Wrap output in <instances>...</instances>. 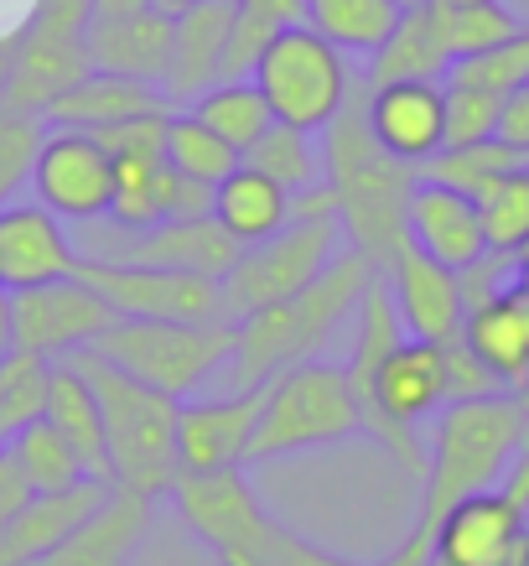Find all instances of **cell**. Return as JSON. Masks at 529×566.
Masks as SVG:
<instances>
[{
    "mask_svg": "<svg viewBox=\"0 0 529 566\" xmlns=\"http://www.w3.org/2000/svg\"><path fill=\"white\" fill-rule=\"evenodd\" d=\"M374 275V260H363L359 250H338V260L311 281L307 292H296L290 302H275L255 317H240L234 323V354H229V369H223L229 390H260L290 364L322 359L332 333L359 312Z\"/></svg>",
    "mask_w": 529,
    "mask_h": 566,
    "instance_id": "cell-1",
    "label": "cell"
},
{
    "mask_svg": "<svg viewBox=\"0 0 529 566\" xmlns=\"http://www.w3.org/2000/svg\"><path fill=\"white\" fill-rule=\"evenodd\" d=\"M322 167H327V192L338 203L342 240L384 271L410 244L405 203L421 172L405 167V161H394V156H384L379 140L369 136V120H363V78L353 88V99L342 104V115L322 130Z\"/></svg>",
    "mask_w": 529,
    "mask_h": 566,
    "instance_id": "cell-2",
    "label": "cell"
},
{
    "mask_svg": "<svg viewBox=\"0 0 529 566\" xmlns=\"http://www.w3.org/2000/svg\"><path fill=\"white\" fill-rule=\"evenodd\" d=\"M529 400L525 395H483V400H452L436 416L421 473V504H415V541H431L436 520L467 494L498 489L509 473L514 452L525 447Z\"/></svg>",
    "mask_w": 529,
    "mask_h": 566,
    "instance_id": "cell-3",
    "label": "cell"
},
{
    "mask_svg": "<svg viewBox=\"0 0 529 566\" xmlns=\"http://www.w3.org/2000/svg\"><path fill=\"white\" fill-rule=\"evenodd\" d=\"M73 364L84 369L94 395H99L104 442H109V483L161 499L171 489V479L182 473L177 468V411H182V400L130 379L125 369L99 359L94 348L78 354Z\"/></svg>",
    "mask_w": 529,
    "mask_h": 566,
    "instance_id": "cell-4",
    "label": "cell"
},
{
    "mask_svg": "<svg viewBox=\"0 0 529 566\" xmlns=\"http://www.w3.org/2000/svg\"><path fill=\"white\" fill-rule=\"evenodd\" d=\"M363 431V411L353 400L348 369L332 359L290 364L271 385H260V427L250 442L244 468L281 463L296 452H317V447L348 442Z\"/></svg>",
    "mask_w": 529,
    "mask_h": 566,
    "instance_id": "cell-5",
    "label": "cell"
},
{
    "mask_svg": "<svg viewBox=\"0 0 529 566\" xmlns=\"http://www.w3.org/2000/svg\"><path fill=\"white\" fill-rule=\"evenodd\" d=\"M99 359L125 369L130 379L171 395V400H192L208 379H219L234 354V323L213 317V323H140V317H115V327L94 344Z\"/></svg>",
    "mask_w": 529,
    "mask_h": 566,
    "instance_id": "cell-6",
    "label": "cell"
},
{
    "mask_svg": "<svg viewBox=\"0 0 529 566\" xmlns=\"http://www.w3.org/2000/svg\"><path fill=\"white\" fill-rule=\"evenodd\" d=\"M255 88L271 104L275 125H290V130H307V136H322L327 125L342 115V104L353 99V69L327 36H317L307 21H290L271 36V48L260 52L255 63Z\"/></svg>",
    "mask_w": 529,
    "mask_h": 566,
    "instance_id": "cell-7",
    "label": "cell"
},
{
    "mask_svg": "<svg viewBox=\"0 0 529 566\" xmlns=\"http://www.w3.org/2000/svg\"><path fill=\"white\" fill-rule=\"evenodd\" d=\"M338 244H342L338 213H317V219H290L275 240L240 250V260L219 281L223 317L240 323V317H255V312L275 307V302H290L296 292H307L311 281L338 260Z\"/></svg>",
    "mask_w": 529,
    "mask_h": 566,
    "instance_id": "cell-8",
    "label": "cell"
},
{
    "mask_svg": "<svg viewBox=\"0 0 529 566\" xmlns=\"http://www.w3.org/2000/svg\"><path fill=\"white\" fill-rule=\"evenodd\" d=\"M78 281L88 292H99L115 317H140V323H213V317H223L219 281H208V275L84 255Z\"/></svg>",
    "mask_w": 529,
    "mask_h": 566,
    "instance_id": "cell-9",
    "label": "cell"
},
{
    "mask_svg": "<svg viewBox=\"0 0 529 566\" xmlns=\"http://www.w3.org/2000/svg\"><path fill=\"white\" fill-rule=\"evenodd\" d=\"M167 499H171V510H177V520L192 531V541H203L213 556H240V551L271 546L275 520L265 515V504L255 499L244 468L177 473Z\"/></svg>",
    "mask_w": 529,
    "mask_h": 566,
    "instance_id": "cell-10",
    "label": "cell"
},
{
    "mask_svg": "<svg viewBox=\"0 0 529 566\" xmlns=\"http://www.w3.org/2000/svg\"><path fill=\"white\" fill-rule=\"evenodd\" d=\"M32 198L63 223H99L115 203V161L88 130L47 125L32 167Z\"/></svg>",
    "mask_w": 529,
    "mask_h": 566,
    "instance_id": "cell-11",
    "label": "cell"
},
{
    "mask_svg": "<svg viewBox=\"0 0 529 566\" xmlns=\"http://www.w3.org/2000/svg\"><path fill=\"white\" fill-rule=\"evenodd\" d=\"M11 312H17V348L47 364L78 359V354H88L115 327L109 302L99 292H88L78 275L11 292Z\"/></svg>",
    "mask_w": 529,
    "mask_h": 566,
    "instance_id": "cell-12",
    "label": "cell"
},
{
    "mask_svg": "<svg viewBox=\"0 0 529 566\" xmlns=\"http://www.w3.org/2000/svg\"><path fill=\"white\" fill-rule=\"evenodd\" d=\"M363 120L379 151L421 172L431 156L446 151V84L442 78L363 84Z\"/></svg>",
    "mask_w": 529,
    "mask_h": 566,
    "instance_id": "cell-13",
    "label": "cell"
},
{
    "mask_svg": "<svg viewBox=\"0 0 529 566\" xmlns=\"http://www.w3.org/2000/svg\"><path fill=\"white\" fill-rule=\"evenodd\" d=\"M529 541V515L504 489L457 499L431 531V566H514Z\"/></svg>",
    "mask_w": 529,
    "mask_h": 566,
    "instance_id": "cell-14",
    "label": "cell"
},
{
    "mask_svg": "<svg viewBox=\"0 0 529 566\" xmlns=\"http://www.w3.org/2000/svg\"><path fill=\"white\" fill-rule=\"evenodd\" d=\"M255 427H260V390L192 395L177 411V468L182 473L244 468Z\"/></svg>",
    "mask_w": 529,
    "mask_h": 566,
    "instance_id": "cell-15",
    "label": "cell"
},
{
    "mask_svg": "<svg viewBox=\"0 0 529 566\" xmlns=\"http://www.w3.org/2000/svg\"><path fill=\"white\" fill-rule=\"evenodd\" d=\"M405 240L421 255L442 260L446 271H467L488 255V229H483L478 198L446 188L436 177H415L405 203Z\"/></svg>",
    "mask_w": 529,
    "mask_h": 566,
    "instance_id": "cell-16",
    "label": "cell"
},
{
    "mask_svg": "<svg viewBox=\"0 0 529 566\" xmlns=\"http://www.w3.org/2000/svg\"><path fill=\"white\" fill-rule=\"evenodd\" d=\"M78 244L57 213L36 203H0V286L6 292H27V286H47V281H68L78 275Z\"/></svg>",
    "mask_w": 529,
    "mask_h": 566,
    "instance_id": "cell-17",
    "label": "cell"
},
{
    "mask_svg": "<svg viewBox=\"0 0 529 566\" xmlns=\"http://www.w3.org/2000/svg\"><path fill=\"white\" fill-rule=\"evenodd\" d=\"M390 281L394 312L405 323L410 338H426V344H457L462 323H467V302H462V275L446 271L442 260L421 255L415 244H405L400 255L384 265Z\"/></svg>",
    "mask_w": 529,
    "mask_h": 566,
    "instance_id": "cell-18",
    "label": "cell"
},
{
    "mask_svg": "<svg viewBox=\"0 0 529 566\" xmlns=\"http://www.w3.org/2000/svg\"><path fill=\"white\" fill-rule=\"evenodd\" d=\"M156 525V499L125 483H109V494L88 510V520L63 541V546L42 556L36 566H130L136 551Z\"/></svg>",
    "mask_w": 529,
    "mask_h": 566,
    "instance_id": "cell-19",
    "label": "cell"
},
{
    "mask_svg": "<svg viewBox=\"0 0 529 566\" xmlns=\"http://www.w3.org/2000/svg\"><path fill=\"white\" fill-rule=\"evenodd\" d=\"M88 48L84 36H32L17 32V52H11V73L0 88V109L11 115H36L47 120V109L68 94L78 78H88Z\"/></svg>",
    "mask_w": 529,
    "mask_h": 566,
    "instance_id": "cell-20",
    "label": "cell"
},
{
    "mask_svg": "<svg viewBox=\"0 0 529 566\" xmlns=\"http://www.w3.org/2000/svg\"><path fill=\"white\" fill-rule=\"evenodd\" d=\"M234 0H203L182 17H171V63L161 78L171 109H188L203 88L223 78V52H229V32H234Z\"/></svg>",
    "mask_w": 529,
    "mask_h": 566,
    "instance_id": "cell-21",
    "label": "cell"
},
{
    "mask_svg": "<svg viewBox=\"0 0 529 566\" xmlns=\"http://www.w3.org/2000/svg\"><path fill=\"white\" fill-rule=\"evenodd\" d=\"M94 260H130V265H161V271H188V275H208V281H223L229 265L240 260V244L229 240L213 213L208 219H167L130 234L125 250L115 255H94Z\"/></svg>",
    "mask_w": 529,
    "mask_h": 566,
    "instance_id": "cell-22",
    "label": "cell"
},
{
    "mask_svg": "<svg viewBox=\"0 0 529 566\" xmlns=\"http://www.w3.org/2000/svg\"><path fill=\"white\" fill-rule=\"evenodd\" d=\"M462 344L488 364V375L509 395L529 390V286H519V275L467 312Z\"/></svg>",
    "mask_w": 529,
    "mask_h": 566,
    "instance_id": "cell-23",
    "label": "cell"
},
{
    "mask_svg": "<svg viewBox=\"0 0 529 566\" xmlns=\"http://www.w3.org/2000/svg\"><path fill=\"white\" fill-rule=\"evenodd\" d=\"M104 494H109L104 479H84L73 489H57V494H32V504L0 531V566H36L42 556H52Z\"/></svg>",
    "mask_w": 529,
    "mask_h": 566,
    "instance_id": "cell-24",
    "label": "cell"
},
{
    "mask_svg": "<svg viewBox=\"0 0 529 566\" xmlns=\"http://www.w3.org/2000/svg\"><path fill=\"white\" fill-rule=\"evenodd\" d=\"M84 48L94 73H120V78H140V84L161 88L171 63V17L140 11V17H125V21H94Z\"/></svg>",
    "mask_w": 529,
    "mask_h": 566,
    "instance_id": "cell-25",
    "label": "cell"
},
{
    "mask_svg": "<svg viewBox=\"0 0 529 566\" xmlns=\"http://www.w3.org/2000/svg\"><path fill=\"white\" fill-rule=\"evenodd\" d=\"M167 109L171 104L161 99V88L156 84L120 78V73H88V78H78V84L47 109V125L99 136V130H109V125L140 120V115H167Z\"/></svg>",
    "mask_w": 529,
    "mask_h": 566,
    "instance_id": "cell-26",
    "label": "cell"
},
{
    "mask_svg": "<svg viewBox=\"0 0 529 566\" xmlns=\"http://www.w3.org/2000/svg\"><path fill=\"white\" fill-rule=\"evenodd\" d=\"M63 442L73 447V458L84 463L88 479L109 483V442H104V411L99 395L88 385V375L73 359L52 364V385H47V416H42Z\"/></svg>",
    "mask_w": 529,
    "mask_h": 566,
    "instance_id": "cell-27",
    "label": "cell"
},
{
    "mask_svg": "<svg viewBox=\"0 0 529 566\" xmlns=\"http://www.w3.org/2000/svg\"><path fill=\"white\" fill-rule=\"evenodd\" d=\"M213 219L229 229V240L240 244V250H250V244L275 240L296 219V198L281 182H271L265 172L240 161V172H229L213 188Z\"/></svg>",
    "mask_w": 529,
    "mask_h": 566,
    "instance_id": "cell-28",
    "label": "cell"
},
{
    "mask_svg": "<svg viewBox=\"0 0 529 566\" xmlns=\"http://www.w3.org/2000/svg\"><path fill=\"white\" fill-rule=\"evenodd\" d=\"M394 0H301V21L317 36H327L342 57H374L400 27Z\"/></svg>",
    "mask_w": 529,
    "mask_h": 566,
    "instance_id": "cell-29",
    "label": "cell"
},
{
    "mask_svg": "<svg viewBox=\"0 0 529 566\" xmlns=\"http://www.w3.org/2000/svg\"><path fill=\"white\" fill-rule=\"evenodd\" d=\"M452 73V57H446L442 36H436V21H431V6L421 11H405L394 36L369 57V73L363 84H390V78H446Z\"/></svg>",
    "mask_w": 529,
    "mask_h": 566,
    "instance_id": "cell-30",
    "label": "cell"
},
{
    "mask_svg": "<svg viewBox=\"0 0 529 566\" xmlns=\"http://www.w3.org/2000/svg\"><path fill=\"white\" fill-rule=\"evenodd\" d=\"M188 115L203 120L219 140H229L240 156L275 125L271 104H265V94L255 88V78H223V84L203 88V94L188 104Z\"/></svg>",
    "mask_w": 529,
    "mask_h": 566,
    "instance_id": "cell-31",
    "label": "cell"
},
{
    "mask_svg": "<svg viewBox=\"0 0 529 566\" xmlns=\"http://www.w3.org/2000/svg\"><path fill=\"white\" fill-rule=\"evenodd\" d=\"M244 167L265 172L271 182L290 192V198H307L327 182V167H322V146L307 136V130H290V125H271L265 136L244 151Z\"/></svg>",
    "mask_w": 529,
    "mask_h": 566,
    "instance_id": "cell-32",
    "label": "cell"
},
{
    "mask_svg": "<svg viewBox=\"0 0 529 566\" xmlns=\"http://www.w3.org/2000/svg\"><path fill=\"white\" fill-rule=\"evenodd\" d=\"M431 21H436V36H442L446 57H452V69L467 63V57H483V52H494L498 42H509L525 21L514 6L504 0H488V6H462V11H446V6H431Z\"/></svg>",
    "mask_w": 529,
    "mask_h": 566,
    "instance_id": "cell-33",
    "label": "cell"
},
{
    "mask_svg": "<svg viewBox=\"0 0 529 566\" xmlns=\"http://www.w3.org/2000/svg\"><path fill=\"white\" fill-rule=\"evenodd\" d=\"M244 156L219 140L208 130L203 120H192L188 109H171L167 115V167L171 172L192 177V182H203V188H219L229 172H240Z\"/></svg>",
    "mask_w": 529,
    "mask_h": 566,
    "instance_id": "cell-34",
    "label": "cell"
},
{
    "mask_svg": "<svg viewBox=\"0 0 529 566\" xmlns=\"http://www.w3.org/2000/svg\"><path fill=\"white\" fill-rule=\"evenodd\" d=\"M47 385H52L47 359L21 354V348L0 354V447L47 416Z\"/></svg>",
    "mask_w": 529,
    "mask_h": 566,
    "instance_id": "cell-35",
    "label": "cell"
},
{
    "mask_svg": "<svg viewBox=\"0 0 529 566\" xmlns=\"http://www.w3.org/2000/svg\"><path fill=\"white\" fill-rule=\"evenodd\" d=\"M519 167H529V156L514 151V146H504V140L494 136V140H483V146H457V151L431 156L426 167H421V177H436V182L467 192V198H483L498 177L519 172Z\"/></svg>",
    "mask_w": 529,
    "mask_h": 566,
    "instance_id": "cell-36",
    "label": "cell"
},
{
    "mask_svg": "<svg viewBox=\"0 0 529 566\" xmlns=\"http://www.w3.org/2000/svg\"><path fill=\"white\" fill-rule=\"evenodd\" d=\"M6 452H11V458H17V468L27 473L32 494H57V489H73V483L88 479L84 463L73 458V447L63 442L47 421H36V427L17 431V437L6 442Z\"/></svg>",
    "mask_w": 529,
    "mask_h": 566,
    "instance_id": "cell-37",
    "label": "cell"
},
{
    "mask_svg": "<svg viewBox=\"0 0 529 566\" xmlns=\"http://www.w3.org/2000/svg\"><path fill=\"white\" fill-rule=\"evenodd\" d=\"M483 229H488V250L498 255H519L529 244V167L498 177L494 188L478 198Z\"/></svg>",
    "mask_w": 529,
    "mask_h": 566,
    "instance_id": "cell-38",
    "label": "cell"
},
{
    "mask_svg": "<svg viewBox=\"0 0 529 566\" xmlns=\"http://www.w3.org/2000/svg\"><path fill=\"white\" fill-rule=\"evenodd\" d=\"M446 78H452V84L488 88V94H498V99H509L514 88L529 84V21L509 36V42H498L494 52H483V57H467V63H457V69L446 73Z\"/></svg>",
    "mask_w": 529,
    "mask_h": 566,
    "instance_id": "cell-39",
    "label": "cell"
},
{
    "mask_svg": "<svg viewBox=\"0 0 529 566\" xmlns=\"http://www.w3.org/2000/svg\"><path fill=\"white\" fill-rule=\"evenodd\" d=\"M42 136H47V120L0 109V203H17V192L32 188V167H36V151H42Z\"/></svg>",
    "mask_w": 529,
    "mask_h": 566,
    "instance_id": "cell-40",
    "label": "cell"
},
{
    "mask_svg": "<svg viewBox=\"0 0 529 566\" xmlns=\"http://www.w3.org/2000/svg\"><path fill=\"white\" fill-rule=\"evenodd\" d=\"M498 109H504L498 94L473 88V84H452V78H446V151L494 140L498 136Z\"/></svg>",
    "mask_w": 529,
    "mask_h": 566,
    "instance_id": "cell-41",
    "label": "cell"
},
{
    "mask_svg": "<svg viewBox=\"0 0 529 566\" xmlns=\"http://www.w3.org/2000/svg\"><path fill=\"white\" fill-rule=\"evenodd\" d=\"M281 32V21L260 17V11H234V32H229V52H223V78H250L260 63V52L271 48V36ZM219 78V84H223Z\"/></svg>",
    "mask_w": 529,
    "mask_h": 566,
    "instance_id": "cell-42",
    "label": "cell"
},
{
    "mask_svg": "<svg viewBox=\"0 0 529 566\" xmlns=\"http://www.w3.org/2000/svg\"><path fill=\"white\" fill-rule=\"evenodd\" d=\"M483 395H504V385L488 375V364L462 344V338L446 344V406H452V400H483Z\"/></svg>",
    "mask_w": 529,
    "mask_h": 566,
    "instance_id": "cell-43",
    "label": "cell"
},
{
    "mask_svg": "<svg viewBox=\"0 0 529 566\" xmlns=\"http://www.w3.org/2000/svg\"><path fill=\"white\" fill-rule=\"evenodd\" d=\"M94 0H32V17L21 32L32 36H88Z\"/></svg>",
    "mask_w": 529,
    "mask_h": 566,
    "instance_id": "cell-44",
    "label": "cell"
},
{
    "mask_svg": "<svg viewBox=\"0 0 529 566\" xmlns=\"http://www.w3.org/2000/svg\"><path fill=\"white\" fill-rule=\"evenodd\" d=\"M265 562L271 566H363V562H348V556H338V551H327V546H311L307 535L286 531L281 520H275V531H271Z\"/></svg>",
    "mask_w": 529,
    "mask_h": 566,
    "instance_id": "cell-45",
    "label": "cell"
},
{
    "mask_svg": "<svg viewBox=\"0 0 529 566\" xmlns=\"http://www.w3.org/2000/svg\"><path fill=\"white\" fill-rule=\"evenodd\" d=\"M27 504H32V483H27V473L17 468V458L0 447V531H6Z\"/></svg>",
    "mask_w": 529,
    "mask_h": 566,
    "instance_id": "cell-46",
    "label": "cell"
},
{
    "mask_svg": "<svg viewBox=\"0 0 529 566\" xmlns=\"http://www.w3.org/2000/svg\"><path fill=\"white\" fill-rule=\"evenodd\" d=\"M498 140L529 156V84L514 88L509 99H504V109H498Z\"/></svg>",
    "mask_w": 529,
    "mask_h": 566,
    "instance_id": "cell-47",
    "label": "cell"
},
{
    "mask_svg": "<svg viewBox=\"0 0 529 566\" xmlns=\"http://www.w3.org/2000/svg\"><path fill=\"white\" fill-rule=\"evenodd\" d=\"M498 489H504V494H509L514 504L529 515V447H519V452H514V463H509V473H504V483H498Z\"/></svg>",
    "mask_w": 529,
    "mask_h": 566,
    "instance_id": "cell-48",
    "label": "cell"
},
{
    "mask_svg": "<svg viewBox=\"0 0 529 566\" xmlns=\"http://www.w3.org/2000/svg\"><path fill=\"white\" fill-rule=\"evenodd\" d=\"M234 6H244V11H260V17L281 21V27L301 21V0H234Z\"/></svg>",
    "mask_w": 529,
    "mask_h": 566,
    "instance_id": "cell-49",
    "label": "cell"
},
{
    "mask_svg": "<svg viewBox=\"0 0 529 566\" xmlns=\"http://www.w3.org/2000/svg\"><path fill=\"white\" fill-rule=\"evenodd\" d=\"M140 11H156V6L151 0H94V21H125Z\"/></svg>",
    "mask_w": 529,
    "mask_h": 566,
    "instance_id": "cell-50",
    "label": "cell"
},
{
    "mask_svg": "<svg viewBox=\"0 0 529 566\" xmlns=\"http://www.w3.org/2000/svg\"><path fill=\"white\" fill-rule=\"evenodd\" d=\"M17 348V312H11V292L0 286V354Z\"/></svg>",
    "mask_w": 529,
    "mask_h": 566,
    "instance_id": "cell-51",
    "label": "cell"
},
{
    "mask_svg": "<svg viewBox=\"0 0 529 566\" xmlns=\"http://www.w3.org/2000/svg\"><path fill=\"white\" fill-rule=\"evenodd\" d=\"M219 566H271L265 551H240V556H219Z\"/></svg>",
    "mask_w": 529,
    "mask_h": 566,
    "instance_id": "cell-52",
    "label": "cell"
},
{
    "mask_svg": "<svg viewBox=\"0 0 529 566\" xmlns=\"http://www.w3.org/2000/svg\"><path fill=\"white\" fill-rule=\"evenodd\" d=\"M161 17H182V11H192V6H203V0H151Z\"/></svg>",
    "mask_w": 529,
    "mask_h": 566,
    "instance_id": "cell-53",
    "label": "cell"
},
{
    "mask_svg": "<svg viewBox=\"0 0 529 566\" xmlns=\"http://www.w3.org/2000/svg\"><path fill=\"white\" fill-rule=\"evenodd\" d=\"M11 52H17V36H0V88H6V73H11Z\"/></svg>",
    "mask_w": 529,
    "mask_h": 566,
    "instance_id": "cell-54",
    "label": "cell"
},
{
    "mask_svg": "<svg viewBox=\"0 0 529 566\" xmlns=\"http://www.w3.org/2000/svg\"><path fill=\"white\" fill-rule=\"evenodd\" d=\"M514 275H519V286H529V244L514 255Z\"/></svg>",
    "mask_w": 529,
    "mask_h": 566,
    "instance_id": "cell-55",
    "label": "cell"
},
{
    "mask_svg": "<svg viewBox=\"0 0 529 566\" xmlns=\"http://www.w3.org/2000/svg\"><path fill=\"white\" fill-rule=\"evenodd\" d=\"M431 6H446V11H462V6H488V0H431Z\"/></svg>",
    "mask_w": 529,
    "mask_h": 566,
    "instance_id": "cell-56",
    "label": "cell"
},
{
    "mask_svg": "<svg viewBox=\"0 0 529 566\" xmlns=\"http://www.w3.org/2000/svg\"><path fill=\"white\" fill-rule=\"evenodd\" d=\"M400 11H421V6H431V0H394Z\"/></svg>",
    "mask_w": 529,
    "mask_h": 566,
    "instance_id": "cell-57",
    "label": "cell"
},
{
    "mask_svg": "<svg viewBox=\"0 0 529 566\" xmlns=\"http://www.w3.org/2000/svg\"><path fill=\"white\" fill-rule=\"evenodd\" d=\"M514 566H529V541H525V551H519V562H514Z\"/></svg>",
    "mask_w": 529,
    "mask_h": 566,
    "instance_id": "cell-58",
    "label": "cell"
},
{
    "mask_svg": "<svg viewBox=\"0 0 529 566\" xmlns=\"http://www.w3.org/2000/svg\"><path fill=\"white\" fill-rule=\"evenodd\" d=\"M519 11H525V17H529V0H519Z\"/></svg>",
    "mask_w": 529,
    "mask_h": 566,
    "instance_id": "cell-59",
    "label": "cell"
}]
</instances>
